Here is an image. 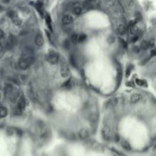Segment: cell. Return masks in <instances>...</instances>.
<instances>
[{
	"instance_id": "12",
	"label": "cell",
	"mask_w": 156,
	"mask_h": 156,
	"mask_svg": "<svg viewBox=\"0 0 156 156\" xmlns=\"http://www.w3.org/2000/svg\"><path fill=\"white\" fill-rule=\"evenodd\" d=\"M7 114H8V110L6 107L4 106L0 107V117L4 118L7 116Z\"/></svg>"
},
{
	"instance_id": "14",
	"label": "cell",
	"mask_w": 156,
	"mask_h": 156,
	"mask_svg": "<svg viewBox=\"0 0 156 156\" xmlns=\"http://www.w3.org/2000/svg\"><path fill=\"white\" fill-rule=\"evenodd\" d=\"M121 146H122V147H123L125 150H126V151H130V150H131L130 144H129L127 141H126V140H123V141L121 142Z\"/></svg>"
},
{
	"instance_id": "36",
	"label": "cell",
	"mask_w": 156,
	"mask_h": 156,
	"mask_svg": "<svg viewBox=\"0 0 156 156\" xmlns=\"http://www.w3.org/2000/svg\"><path fill=\"white\" fill-rule=\"evenodd\" d=\"M4 37V32L0 29V38H2Z\"/></svg>"
},
{
	"instance_id": "17",
	"label": "cell",
	"mask_w": 156,
	"mask_h": 156,
	"mask_svg": "<svg viewBox=\"0 0 156 156\" xmlns=\"http://www.w3.org/2000/svg\"><path fill=\"white\" fill-rule=\"evenodd\" d=\"M87 38V36L85 34H81L80 35H78V43H81L85 41Z\"/></svg>"
},
{
	"instance_id": "33",
	"label": "cell",
	"mask_w": 156,
	"mask_h": 156,
	"mask_svg": "<svg viewBox=\"0 0 156 156\" xmlns=\"http://www.w3.org/2000/svg\"><path fill=\"white\" fill-rule=\"evenodd\" d=\"M126 85L129 86V87H134V84H133V81H129V82H127Z\"/></svg>"
},
{
	"instance_id": "38",
	"label": "cell",
	"mask_w": 156,
	"mask_h": 156,
	"mask_svg": "<svg viewBox=\"0 0 156 156\" xmlns=\"http://www.w3.org/2000/svg\"><path fill=\"white\" fill-rule=\"evenodd\" d=\"M1 1L3 2V3H8L10 2V0H1Z\"/></svg>"
},
{
	"instance_id": "19",
	"label": "cell",
	"mask_w": 156,
	"mask_h": 156,
	"mask_svg": "<svg viewBox=\"0 0 156 156\" xmlns=\"http://www.w3.org/2000/svg\"><path fill=\"white\" fill-rule=\"evenodd\" d=\"M82 12V8L79 6H76L73 8V13L76 15H81Z\"/></svg>"
},
{
	"instance_id": "18",
	"label": "cell",
	"mask_w": 156,
	"mask_h": 156,
	"mask_svg": "<svg viewBox=\"0 0 156 156\" xmlns=\"http://www.w3.org/2000/svg\"><path fill=\"white\" fill-rule=\"evenodd\" d=\"M11 20H12L13 23L15 24V25H20L21 24V20L17 15H15V16L13 17V18H11Z\"/></svg>"
},
{
	"instance_id": "7",
	"label": "cell",
	"mask_w": 156,
	"mask_h": 156,
	"mask_svg": "<svg viewBox=\"0 0 156 156\" xmlns=\"http://www.w3.org/2000/svg\"><path fill=\"white\" fill-rule=\"evenodd\" d=\"M9 98H10V101L12 102V103H15L16 102L18 96H19V92L18 91H11V93L9 94Z\"/></svg>"
},
{
	"instance_id": "4",
	"label": "cell",
	"mask_w": 156,
	"mask_h": 156,
	"mask_svg": "<svg viewBox=\"0 0 156 156\" xmlns=\"http://www.w3.org/2000/svg\"><path fill=\"white\" fill-rule=\"evenodd\" d=\"M78 138L81 140L86 139L88 137V130H86L85 129H81L78 131Z\"/></svg>"
},
{
	"instance_id": "31",
	"label": "cell",
	"mask_w": 156,
	"mask_h": 156,
	"mask_svg": "<svg viewBox=\"0 0 156 156\" xmlns=\"http://www.w3.org/2000/svg\"><path fill=\"white\" fill-rule=\"evenodd\" d=\"M46 23L48 24V25H49V26L50 27L51 20H50V16H49V15H46Z\"/></svg>"
},
{
	"instance_id": "40",
	"label": "cell",
	"mask_w": 156,
	"mask_h": 156,
	"mask_svg": "<svg viewBox=\"0 0 156 156\" xmlns=\"http://www.w3.org/2000/svg\"><path fill=\"white\" fill-rule=\"evenodd\" d=\"M2 50V43H0V52H1Z\"/></svg>"
},
{
	"instance_id": "20",
	"label": "cell",
	"mask_w": 156,
	"mask_h": 156,
	"mask_svg": "<svg viewBox=\"0 0 156 156\" xmlns=\"http://www.w3.org/2000/svg\"><path fill=\"white\" fill-rule=\"evenodd\" d=\"M70 41L74 44L78 43V34H73V35H72L71 38H70Z\"/></svg>"
},
{
	"instance_id": "32",
	"label": "cell",
	"mask_w": 156,
	"mask_h": 156,
	"mask_svg": "<svg viewBox=\"0 0 156 156\" xmlns=\"http://www.w3.org/2000/svg\"><path fill=\"white\" fill-rule=\"evenodd\" d=\"M149 46H150V47H153V46H155V39H152L149 42Z\"/></svg>"
},
{
	"instance_id": "6",
	"label": "cell",
	"mask_w": 156,
	"mask_h": 156,
	"mask_svg": "<svg viewBox=\"0 0 156 156\" xmlns=\"http://www.w3.org/2000/svg\"><path fill=\"white\" fill-rule=\"evenodd\" d=\"M60 73H61V76L63 78H66V77H68L70 74V71H69V67L66 66V65H63L61 68V71H60Z\"/></svg>"
},
{
	"instance_id": "16",
	"label": "cell",
	"mask_w": 156,
	"mask_h": 156,
	"mask_svg": "<svg viewBox=\"0 0 156 156\" xmlns=\"http://www.w3.org/2000/svg\"><path fill=\"white\" fill-rule=\"evenodd\" d=\"M129 31H130V34H133V35H136V34H138V32H139V28H138L136 25L130 26Z\"/></svg>"
},
{
	"instance_id": "26",
	"label": "cell",
	"mask_w": 156,
	"mask_h": 156,
	"mask_svg": "<svg viewBox=\"0 0 156 156\" xmlns=\"http://www.w3.org/2000/svg\"><path fill=\"white\" fill-rule=\"evenodd\" d=\"M109 103L111 104V106H115L117 104V98H113L109 101Z\"/></svg>"
},
{
	"instance_id": "10",
	"label": "cell",
	"mask_w": 156,
	"mask_h": 156,
	"mask_svg": "<svg viewBox=\"0 0 156 156\" xmlns=\"http://www.w3.org/2000/svg\"><path fill=\"white\" fill-rule=\"evenodd\" d=\"M73 17H72L71 15H64L63 17V19H62V21L63 23V25H69V24H71L72 22H73Z\"/></svg>"
},
{
	"instance_id": "30",
	"label": "cell",
	"mask_w": 156,
	"mask_h": 156,
	"mask_svg": "<svg viewBox=\"0 0 156 156\" xmlns=\"http://www.w3.org/2000/svg\"><path fill=\"white\" fill-rule=\"evenodd\" d=\"M137 21H138V20H137V19H134V20H132V21H130V22H129V27H130V26L136 25V24L137 23Z\"/></svg>"
},
{
	"instance_id": "24",
	"label": "cell",
	"mask_w": 156,
	"mask_h": 156,
	"mask_svg": "<svg viewBox=\"0 0 156 156\" xmlns=\"http://www.w3.org/2000/svg\"><path fill=\"white\" fill-rule=\"evenodd\" d=\"M23 114V110L18 108V107H16V109L15 111V114L17 115V116H20Z\"/></svg>"
},
{
	"instance_id": "34",
	"label": "cell",
	"mask_w": 156,
	"mask_h": 156,
	"mask_svg": "<svg viewBox=\"0 0 156 156\" xmlns=\"http://www.w3.org/2000/svg\"><path fill=\"white\" fill-rule=\"evenodd\" d=\"M69 46V43L68 40H66L65 43H64V47H66V48H67V49H68Z\"/></svg>"
},
{
	"instance_id": "21",
	"label": "cell",
	"mask_w": 156,
	"mask_h": 156,
	"mask_svg": "<svg viewBox=\"0 0 156 156\" xmlns=\"http://www.w3.org/2000/svg\"><path fill=\"white\" fill-rule=\"evenodd\" d=\"M98 118L97 114H92L89 116V120L91 121V122H94L95 120H97Z\"/></svg>"
},
{
	"instance_id": "28",
	"label": "cell",
	"mask_w": 156,
	"mask_h": 156,
	"mask_svg": "<svg viewBox=\"0 0 156 156\" xmlns=\"http://www.w3.org/2000/svg\"><path fill=\"white\" fill-rule=\"evenodd\" d=\"M136 84H138L139 85H144V84H145V82L146 81H144L143 80H140V79H136Z\"/></svg>"
},
{
	"instance_id": "11",
	"label": "cell",
	"mask_w": 156,
	"mask_h": 156,
	"mask_svg": "<svg viewBox=\"0 0 156 156\" xmlns=\"http://www.w3.org/2000/svg\"><path fill=\"white\" fill-rule=\"evenodd\" d=\"M17 43V39L14 37L13 35H10L8 40V46H14Z\"/></svg>"
},
{
	"instance_id": "27",
	"label": "cell",
	"mask_w": 156,
	"mask_h": 156,
	"mask_svg": "<svg viewBox=\"0 0 156 156\" xmlns=\"http://www.w3.org/2000/svg\"><path fill=\"white\" fill-rule=\"evenodd\" d=\"M138 40H139V36H136V35H133V37L131 38V42H133V43L136 42Z\"/></svg>"
},
{
	"instance_id": "5",
	"label": "cell",
	"mask_w": 156,
	"mask_h": 156,
	"mask_svg": "<svg viewBox=\"0 0 156 156\" xmlns=\"http://www.w3.org/2000/svg\"><path fill=\"white\" fill-rule=\"evenodd\" d=\"M142 96L141 94L135 93L133 94H132L131 98H130V101H131V103L135 104V103H137L138 101H139L142 99Z\"/></svg>"
},
{
	"instance_id": "9",
	"label": "cell",
	"mask_w": 156,
	"mask_h": 156,
	"mask_svg": "<svg viewBox=\"0 0 156 156\" xmlns=\"http://www.w3.org/2000/svg\"><path fill=\"white\" fill-rule=\"evenodd\" d=\"M26 100L25 99V98H20V100L18 101V105H17V107H18V108H20V109H21V110H25V107H26V104H27V103H26Z\"/></svg>"
},
{
	"instance_id": "15",
	"label": "cell",
	"mask_w": 156,
	"mask_h": 156,
	"mask_svg": "<svg viewBox=\"0 0 156 156\" xmlns=\"http://www.w3.org/2000/svg\"><path fill=\"white\" fill-rule=\"evenodd\" d=\"M140 47H141V49H142V50H148V49H149V48L150 47V46H149V42H147V41H146V40H144V41L142 42V43H141V45H140Z\"/></svg>"
},
{
	"instance_id": "8",
	"label": "cell",
	"mask_w": 156,
	"mask_h": 156,
	"mask_svg": "<svg viewBox=\"0 0 156 156\" xmlns=\"http://www.w3.org/2000/svg\"><path fill=\"white\" fill-rule=\"evenodd\" d=\"M43 43H44V39H43V36L41 34H38L37 36H36L35 37V43L36 44H37L38 46H43Z\"/></svg>"
},
{
	"instance_id": "39",
	"label": "cell",
	"mask_w": 156,
	"mask_h": 156,
	"mask_svg": "<svg viewBox=\"0 0 156 156\" xmlns=\"http://www.w3.org/2000/svg\"><path fill=\"white\" fill-rule=\"evenodd\" d=\"M155 50H153L152 51L151 56H155Z\"/></svg>"
},
{
	"instance_id": "37",
	"label": "cell",
	"mask_w": 156,
	"mask_h": 156,
	"mask_svg": "<svg viewBox=\"0 0 156 156\" xmlns=\"http://www.w3.org/2000/svg\"><path fill=\"white\" fill-rule=\"evenodd\" d=\"M119 41H120L123 44V46H124V47H126V43L123 41V40H122V39H119Z\"/></svg>"
},
{
	"instance_id": "2",
	"label": "cell",
	"mask_w": 156,
	"mask_h": 156,
	"mask_svg": "<svg viewBox=\"0 0 156 156\" xmlns=\"http://www.w3.org/2000/svg\"><path fill=\"white\" fill-rule=\"evenodd\" d=\"M30 64L31 63L28 58H21L18 61V66L22 70L27 69L30 66Z\"/></svg>"
},
{
	"instance_id": "35",
	"label": "cell",
	"mask_w": 156,
	"mask_h": 156,
	"mask_svg": "<svg viewBox=\"0 0 156 156\" xmlns=\"http://www.w3.org/2000/svg\"><path fill=\"white\" fill-rule=\"evenodd\" d=\"M108 42H109L110 43L114 42V37H110L109 39H108Z\"/></svg>"
},
{
	"instance_id": "25",
	"label": "cell",
	"mask_w": 156,
	"mask_h": 156,
	"mask_svg": "<svg viewBox=\"0 0 156 156\" xmlns=\"http://www.w3.org/2000/svg\"><path fill=\"white\" fill-rule=\"evenodd\" d=\"M131 71H132V66H128L127 69H126V77H129V75H130V73H131Z\"/></svg>"
},
{
	"instance_id": "13",
	"label": "cell",
	"mask_w": 156,
	"mask_h": 156,
	"mask_svg": "<svg viewBox=\"0 0 156 156\" xmlns=\"http://www.w3.org/2000/svg\"><path fill=\"white\" fill-rule=\"evenodd\" d=\"M126 31V28L123 25H119L117 28V32L120 35H123Z\"/></svg>"
},
{
	"instance_id": "3",
	"label": "cell",
	"mask_w": 156,
	"mask_h": 156,
	"mask_svg": "<svg viewBox=\"0 0 156 156\" xmlns=\"http://www.w3.org/2000/svg\"><path fill=\"white\" fill-rule=\"evenodd\" d=\"M102 136L104 140H109L110 139V135H111V129L108 126H104L101 130Z\"/></svg>"
},
{
	"instance_id": "29",
	"label": "cell",
	"mask_w": 156,
	"mask_h": 156,
	"mask_svg": "<svg viewBox=\"0 0 156 156\" xmlns=\"http://www.w3.org/2000/svg\"><path fill=\"white\" fill-rule=\"evenodd\" d=\"M70 82H71V79L69 78L67 81H66L63 82V84L62 85V87H66V86H68V85H69V84H70Z\"/></svg>"
},
{
	"instance_id": "22",
	"label": "cell",
	"mask_w": 156,
	"mask_h": 156,
	"mask_svg": "<svg viewBox=\"0 0 156 156\" xmlns=\"http://www.w3.org/2000/svg\"><path fill=\"white\" fill-rule=\"evenodd\" d=\"M11 91H12V87H11V85H7L5 88V94H10L11 93Z\"/></svg>"
},
{
	"instance_id": "1",
	"label": "cell",
	"mask_w": 156,
	"mask_h": 156,
	"mask_svg": "<svg viewBox=\"0 0 156 156\" xmlns=\"http://www.w3.org/2000/svg\"><path fill=\"white\" fill-rule=\"evenodd\" d=\"M46 59L50 64L55 65L59 62V56L55 52L50 53L49 54H48V56H46Z\"/></svg>"
},
{
	"instance_id": "23",
	"label": "cell",
	"mask_w": 156,
	"mask_h": 156,
	"mask_svg": "<svg viewBox=\"0 0 156 156\" xmlns=\"http://www.w3.org/2000/svg\"><path fill=\"white\" fill-rule=\"evenodd\" d=\"M69 62H70L71 65L73 66H74V67H76V59H75V58H74L73 56H70V58H69Z\"/></svg>"
}]
</instances>
